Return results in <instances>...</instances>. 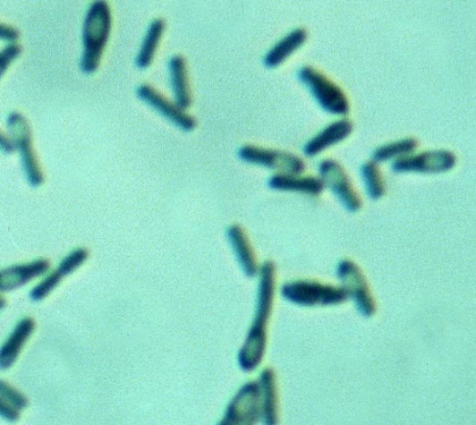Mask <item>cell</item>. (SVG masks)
I'll use <instances>...</instances> for the list:
<instances>
[{
    "label": "cell",
    "instance_id": "obj_1",
    "mask_svg": "<svg viewBox=\"0 0 476 425\" xmlns=\"http://www.w3.org/2000/svg\"><path fill=\"white\" fill-rule=\"evenodd\" d=\"M276 291V268L268 261L259 269L255 318L246 342L238 355L245 371L255 370L263 361L268 343V325L272 314Z\"/></svg>",
    "mask_w": 476,
    "mask_h": 425
},
{
    "label": "cell",
    "instance_id": "obj_2",
    "mask_svg": "<svg viewBox=\"0 0 476 425\" xmlns=\"http://www.w3.org/2000/svg\"><path fill=\"white\" fill-rule=\"evenodd\" d=\"M112 28L109 4L104 0L93 3L86 14L83 26V55L81 70L92 74L101 64Z\"/></svg>",
    "mask_w": 476,
    "mask_h": 425
},
{
    "label": "cell",
    "instance_id": "obj_3",
    "mask_svg": "<svg viewBox=\"0 0 476 425\" xmlns=\"http://www.w3.org/2000/svg\"><path fill=\"white\" fill-rule=\"evenodd\" d=\"M7 129L19 151L21 168L32 187L43 184L45 177L38 154L34 149L33 135L27 117L19 112H12L7 117Z\"/></svg>",
    "mask_w": 476,
    "mask_h": 425
},
{
    "label": "cell",
    "instance_id": "obj_4",
    "mask_svg": "<svg viewBox=\"0 0 476 425\" xmlns=\"http://www.w3.org/2000/svg\"><path fill=\"white\" fill-rule=\"evenodd\" d=\"M281 295L292 303L306 307L338 305L348 299L343 287L308 279L285 283L281 288Z\"/></svg>",
    "mask_w": 476,
    "mask_h": 425
},
{
    "label": "cell",
    "instance_id": "obj_5",
    "mask_svg": "<svg viewBox=\"0 0 476 425\" xmlns=\"http://www.w3.org/2000/svg\"><path fill=\"white\" fill-rule=\"evenodd\" d=\"M298 76L326 112L337 115L349 113V102L343 89L319 71L311 66H304L299 71Z\"/></svg>",
    "mask_w": 476,
    "mask_h": 425
},
{
    "label": "cell",
    "instance_id": "obj_6",
    "mask_svg": "<svg viewBox=\"0 0 476 425\" xmlns=\"http://www.w3.org/2000/svg\"><path fill=\"white\" fill-rule=\"evenodd\" d=\"M337 276L343 283V288L353 299L357 311L363 317H373L377 310L376 302L360 267L351 259H342L338 265Z\"/></svg>",
    "mask_w": 476,
    "mask_h": 425
},
{
    "label": "cell",
    "instance_id": "obj_7",
    "mask_svg": "<svg viewBox=\"0 0 476 425\" xmlns=\"http://www.w3.org/2000/svg\"><path fill=\"white\" fill-rule=\"evenodd\" d=\"M238 156L245 162L276 170L281 174L299 175L305 169V165L302 158L280 150L248 145L238 151Z\"/></svg>",
    "mask_w": 476,
    "mask_h": 425
},
{
    "label": "cell",
    "instance_id": "obj_8",
    "mask_svg": "<svg viewBox=\"0 0 476 425\" xmlns=\"http://www.w3.org/2000/svg\"><path fill=\"white\" fill-rule=\"evenodd\" d=\"M457 158L447 150L422 152L396 159L392 169L395 173L441 174L455 167Z\"/></svg>",
    "mask_w": 476,
    "mask_h": 425
},
{
    "label": "cell",
    "instance_id": "obj_9",
    "mask_svg": "<svg viewBox=\"0 0 476 425\" xmlns=\"http://www.w3.org/2000/svg\"><path fill=\"white\" fill-rule=\"evenodd\" d=\"M319 174L323 183L327 184L342 205L350 212L359 211L361 200L341 165L333 159H325L319 165Z\"/></svg>",
    "mask_w": 476,
    "mask_h": 425
},
{
    "label": "cell",
    "instance_id": "obj_10",
    "mask_svg": "<svg viewBox=\"0 0 476 425\" xmlns=\"http://www.w3.org/2000/svg\"><path fill=\"white\" fill-rule=\"evenodd\" d=\"M260 411L259 385L249 383L233 399L222 424H253L258 421Z\"/></svg>",
    "mask_w": 476,
    "mask_h": 425
},
{
    "label": "cell",
    "instance_id": "obj_11",
    "mask_svg": "<svg viewBox=\"0 0 476 425\" xmlns=\"http://www.w3.org/2000/svg\"><path fill=\"white\" fill-rule=\"evenodd\" d=\"M138 98L149 105L153 109L162 115L165 119L170 121L179 129L184 132H191L197 123L191 115L180 108L175 103L166 99L155 88L149 84H142L137 89Z\"/></svg>",
    "mask_w": 476,
    "mask_h": 425
},
{
    "label": "cell",
    "instance_id": "obj_12",
    "mask_svg": "<svg viewBox=\"0 0 476 425\" xmlns=\"http://www.w3.org/2000/svg\"><path fill=\"white\" fill-rule=\"evenodd\" d=\"M50 268L51 263L47 259H36L29 263L4 268L0 270V293L26 286L31 281L46 275Z\"/></svg>",
    "mask_w": 476,
    "mask_h": 425
},
{
    "label": "cell",
    "instance_id": "obj_13",
    "mask_svg": "<svg viewBox=\"0 0 476 425\" xmlns=\"http://www.w3.org/2000/svg\"><path fill=\"white\" fill-rule=\"evenodd\" d=\"M35 329L36 322L30 317L23 318L16 324L10 337L0 347V370H6L13 366Z\"/></svg>",
    "mask_w": 476,
    "mask_h": 425
},
{
    "label": "cell",
    "instance_id": "obj_14",
    "mask_svg": "<svg viewBox=\"0 0 476 425\" xmlns=\"http://www.w3.org/2000/svg\"><path fill=\"white\" fill-rule=\"evenodd\" d=\"M353 132V124L348 120L332 123L304 146L303 152L308 157H316L326 149L344 140Z\"/></svg>",
    "mask_w": 476,
    "mask_h": 425
},
{
    "label": "cell",
    "instance_id": "obj_15",
    "mask_svg": "<svg viewBox=\"0 0 476 425\" xmlns=\"http://www.w3.org/2000/svg\"><path fill=\"white\" fill-rule=\"evenodd\" d=\"M273 191L299 192L310 196H319L323 192L324 183L320 178L313 176L300 177L298 174H278L268 181Z\"/></svg>",
    "mask_w": 476,
    "mask_h": 425
},
{
    "label": "cell",
    "instance_id": "obj_16",
    "mask_svg": "<svg viewBox=\"0 0 476 425\" xmlns=\"http://www.w3.org/2000/svg\"><path fill=\"white\" fill-rule=\"evenodd\" d=\"M227 238L243 272L250 277L255 276L258 273V265L245 231L242 226L233 225L227 230Z\"/></svg>",
    "mask_w": 476,
    "mask_h": 425
},
{
    "label": "cell",
    "instance_id": "obj_17",
    "mask_svg": "<svg viewBox=\"0 0 476 425\" xmlns=\"http://www.w3.org/2000/svg\"><path fill=\"white\" fill-rule=\"evenodd\" d=\"M261 413L266 424L274 425L278 421V394L276 378L272 369L261 372L259 379Z\"/></svg>",
    "mask_w": 476,
    "mask_h": 425
},
{
    "label": "cell",
    "instance_id": "obj_18",
    "mask_svg": "<svg viewBox=\"0 0 476 425\" xmlns=\"http://www.w3.org/2000/svg\"><path fill=\"white\" fill-rule=\"evenodd\" d=\"M169 67L174 103L185 111L192 102L186 62L183 56L174 55L170 60Z\"/></svg>",
    "mask_w": 476,
    "mask_h": 425
},
{
    "label": "cell",
    "instance_id": "obj_19",
    "mask_svg": "<svg viewBox=\"0 0 476 425\" xmlns=\"http://www.w3.org/2000/svg\"><path fill=\"white\" fill-rule=\"evenodd\" d=\"M307 38V32L302 29H298L278 41L265 57V64L269 68H275L293 53H295L304 44Z\"/></svg>",
    "mask_w": 476,
    "mask_h": 425
},
{
    "label": "cell",
    "instance_id": "obj_20",
    "mask_svg": "<svg viewBox=\"0 0 476 425\" xmlns=\"http://www.w3.org/2000/svg\"><path fill=\"white\" fill-rule=\"evenodd\" d=\"M165 21L156 19L151 22L148 32L142 40L136 64L140 69L148 68L153 63L159 43L165 31Z\"/></svg>",
    "mask_w": 476,
    "mask_h": 425
},
{
    "label": "cell",
    "instance_id": "obj_21",
    "mask_svg": "<svg viewBox=\"0 0 476 425\" xmlns=\"http://www.w3.org/2000/svg\"><path fill=\"white\" fill-rule=\"evenodd\" d=\"M417 146V140L412 138L394 141V143L377 149L373 153V161L386 162L395 157L401 158L410 156L416 150Z\"/></svg>",
    "mask_w": 476,
    "mask_h": 425
},
{
    "label": "cell",
    "instance_id": "obj_22",
    "mask_svg": "<svg viewBox=\"0 0 476 425\" xmlns=\"http://www.w3.org/2000/svg\"><path fill=\"white\" fill-rule=\"evenodd\" d=\"M361 176L367 189L369 197L377 200L386 194V186L382 174H380L376 162L370 161L361 167Z\"/></svg>",
    "mask_w": 476,
    "mask_h": 425
},
{
    "label": "cell",
    "instance_id": "obj_23",
    "mask_svg": "<svg viewBox=\"0 0 476 425\" xmlns=\"http://www.w3.org/2000/svg\"><path fill=\"white\" fill-rule=\"evenodd\" d=\"M68 276L65 271L58 266L55 270L47 274L32 289L30 295L34 302H40L49 296L61 285L63 279Z\"/></svg>",
    "mask_w": 476,
    "mask_h": 425
},
{
    "label": "cell",
    "instance_id": "obj_24",
    "mask_svg": "<svg viewBox=\"0 0 476 425\" xmlns=\"http://www.w3.org/2000/svg\"><path fill=\"white\" fill-rule=\"evenodd\" d=\"M0 396L8 400L18 410H25L30 405L29 398L4 380H0Z\"/></svg>",
    "mask_w": 476,
    "mask_h": 425
},
{
    "label": "cell",
    "instance_id": "obj_25",
    "mask_svg": "<svg viewBox=\"0 0 476 425\" xmlns=\"http://www.w3.org/2000/svg\"><path fill=\"white\" fill-rule=\"evenodd\" d=\"M21 47L16 43H11L0 51V79L7 72L12 64L21 55Z\"/></svg>",
    "mask_w": 476,
    "mask_h": 425
},
{
    "label": "cell",
    "instance_id": "obj_26",
    "mask_svg": "<svg viewBox=\"0 0 476 425\" xmlns=\"http://www.w3.org/2000/svg\"><path fill=\"white\" fill-rule=\"evenodd\" d=\"M20 410L14 407L8 400L0 396V417L10 422H16L21 418Z\"/></svg>",
    "mask_w": 476,
    "mask_h": 425
},
{
    "label": "cell",
    "instance_id": "obj_27",
    "mask_svg": "<svg viewBox=\"0 0 476 425\" xmlns=\"http://www.w3.org/2000/svg\"><path fill=\"white\" fill-rule=\"evenodd\" d=\"M19 37L20 33L15 28L0 22V40L14 43Z\"/></svg>",
    "mask_w": 476,
    "mask_h": 425
},
{
    "label": "cell",
    "instance_id": "obj_28",
    "mask_svg": "<svg viewBox=\"0 0 476 425\" xmlns=\"http://www.w3.org/2000/svg\"><path fill=\"white\" fill-rule=\"evenodd\" d=\"M0 151L11 155L16 151L13 140L0 130Z\"/></svg>",
    "mask_w": 476,
    "mask_h": 425
},
{
    "label": "cell",
    "instance_id": "obj_29",
    "mask_svg": "<svg viewBox=\"0 0 476 425\" xmlns=\"http://www.w3.org/2000/svg\"><path fill=\"white\" fill-rule=\"evenodd\" d=\"M6 305H7L6 299L2 294H0V310H4Z\"/></svg>",
    "mask_w": 476,
    "mask_h": 425
}]
</instances>
